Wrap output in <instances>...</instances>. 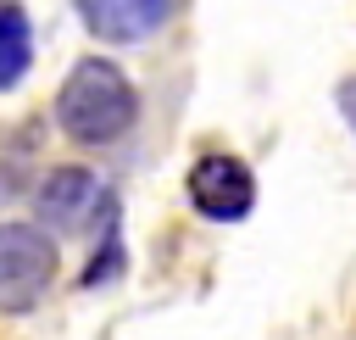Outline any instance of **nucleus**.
Returning a JSON list of instances; mask_svg holds the SVG:
<instances>
[{"mask_svg":"<svg viewBox=\"0 0 356 340\" xmlns=\"http://www.w3.org/2000/svg\"><path fill=\"white\" fill-rule=\"evenodd\" d=\"M100 229H106V245H100V256H89V268H83V290H95V284H111V279L122 273V234H117V206H111V217H106Z\"/></svg>","mask_w":356,"mask_h":340,"instance_id":"nucleus-7","label":"nucleus"},{"mask_svg":"<svg viewBox=\"0 0 356 340\" xmlns=\"http://www.w3.org/2000/svg\"><path fill=\"white\" fill-rule=\"evenodd\" d=\"M339 111H345V123L356 128V78H345V84H339Z\"/></svg>","mask_w":356,"mask_h":340,"instance_id":"nucleus-8","label":"nucleus"},{"mask_svg":"<svg viewBox=\"0 0 356 340\" xmlns=\"http://www.w3.org/2000/svg\"><path fill=\"white\" fill-rule=\"evenodd\" d=\"M33 206H39L44 229H56V234H83V229H89L95 217H106L117 201H111L106 178L89 173V167H50L44 184H39V195H33Z\"/></svg>","mask_w":356,"mask_h":340,"instance_id":"nucleus-3","label":"nucleus"},{"mask_svg":"<svg viewBox=\"0 0 356 340\" xmlns=\"http://www.w3.org/2000/svg\"><path fill=\"white\" fill-rule=\"evenodd\" d=\"M189 206L200 212V217H211V223H239V217H250V206H256V178H250V167L239 162V156H228V150H211V156H200L195 167H189Z\"/></svg>","mask_w":356,"mask_h":340,"instance_id":"nucleus-4","label":"nucleus"},{"mask_svg":"<svg viewBox=\"0 0 356 340\" xmlns=\"http://www.w3.org/2000/svg\"><path fill=\"white\" fill-rule=\"evenodd\" d=\"M56 284V240L39 223H0V312L22 318Z\"/></svg>","mask_w":356,"mask_h":340,"instance_id":"nucleus-2","label":"nucleus"},{"mask_svg":"<svg viewBox=\"0 0 356 340\" xmlns=\"http://www.w3.org/2000/svg\"><path fill=\"white\" fill-rule=\"evenodd\" d=\"M78 17L106 45H139L172 17V0H78Z\"/></svg>","mask_w":356,"mask_h":340,"instance_id":"nucleus-5","label":"nucleus"},{"mask_svg":"<svg viewBox=\"0 0 356 340\" xmlns=\"http://www.w3.org/2000/svg\"><path fill=\"white\" fill-rule=\"evenodd\" d=\"M33 67V22L17 0H0V89H17Z\"/></svg>","mask_w":356,"mask_h":340,"instance_id":"nucleus-6","label":"nucleus"},{"mask_svg":"<svg viewBox=\"0 0 356 340\" xmlns=\"http://www.w3.org/2000/svg\"><path fill=\"white\" fill-rule=\"evenodd\" d=\"M134 117H139V95L128 72L106 56H83L56 89V123L72 145H111L134 128Z\"/></svg>","mask_w":356,"mask_h":340,"instance_id":"nucleus-1","label":"nucleus"}]
</instances>
